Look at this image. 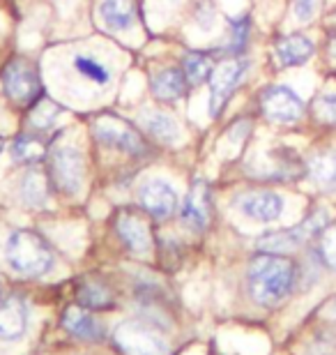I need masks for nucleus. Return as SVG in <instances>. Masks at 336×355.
<instances>
[{"instance_id": "obj_34", "label": "nucleus", "mask_w": 336, "mask_h": 355, "mask_svg": "<svg viewBox=\"0 0 336 355\" xmlns=\"http://www.w3.org/2000/svg\"><path fill=\"white\" fill-rule=\"evenodd\" d=\"M3 148H5V139L0 137V153H3Z\"/></svg>"}, {"instance_id": "obj_1", "label": "nucleus", "mask_w": 336, "mask_h": 355, "mask_svg": "<svg viewBox=\"0 0 336 355\" xmlns=\"http://www.w3.org/2000/svg\"><path fill=\"white\" fill-rule=\"evenodd\" d=\"M297 282V266L283 254H256L247 270L249 295L260 307H274L292 293Z\"/></svg>"}, {"instance_id": "obj_19", "label": "nucleus", "mask_w": 336, "mask_h": 355, "mask_svg": "<svg viewBox=\"0 0 336 355\" xmlns=\"http://www.w3.org/2000/svg\"><path fill=\"white\" fill-rule=\"evenodd\" d=\"M71 69H74V74L81 76L85 83L99 86V88L109 86V81L113 76L109 62H104L95 53H76L74 58H71Z\"/></svg>"}, {"instance_id": "obj_33", "label": "nucleus", "mask_w": 336, "mask_h": 355, "mask_svg": "<svg viewBox=\"0 0 336 355\" xmlns=\"http://www.w3.org/2000/svg\"><path fill=\"white\" fill-rule=\"evenodd\" d=\"M330 316H332V318H336V297L330 302Z\"/></svg>"}, {"instance_id": "obj_5", "label": "nucleus", "mask_w": 336, "mask_h": 355, "mask_svg": "<svg viewBox=\"0 0 336 355\" xmlns=\"http://www.w3.org/2000/svg\"><path fill=\"white\" fill-rule=\"evenodd\" d=\"M116 344L125 355H168L166 339L143 321H125L118 325Z\"/></svg>"}, {"instance_id": "obj_8", "label": "nucleus", "mask_w": 336, "mask_h": 355, "mask_svg": "<svg viewBox=\"0 0 336 355\" xmlns=\"http://www.w3.org/2000/svg\"><path fill=\"white\" fill-rule=\"evenodd\" d=\"M260 111L274 125H295L304 118L306 106L288 86H267L260 92Z\"/></svg>"}, {"instance_id": "obj_36", "label": "nucleus", "mask_w": 336, "mask_h": 355, "mask_svg": "<svg viewBox=\"0 0 336 355\" xmlns=\"http://www.w3.org/2000/svg\"><path fill=\"white\" fill-rule=\"evenodd\" d=\"M334 19H336V12H334Z\"/></svg>"}, {"instance_id": "obj_7", "label": "nucleus", "mask_w": 336, "mask_h": 355, "mask_svg": "<svg viewBox=\"0 0 336 355\" xmlns=\"http://www.w3.org/2000/svg\"><path fill=\"white\" fill-rule=\"evenodd\" d=\"M249 72V60L242 58V55H235V58H228L221 62L219 67H214L212 72V83H210V113L212 118H217L224 106L228 104V99L235 95V90L240 88L242 79Z\"/></svg>"}, {"instance_id": "obj_14", "label": "nucleus", "mask_w": 336, "mask_h": 355, "mask_svg": "<svg viewBox=\"0 0 336 355\" xmlns=\"http://www.w3.org/2000/svg\"><path fill=\"white\" fill-rule=\"evenodd\" d=\"M313 53H316V46L313 42L306 37V35L292 33V35H283L274 42V58L278 62V67H299L306 65Z\"/></svg>"}, {"instance_id": "obj_10", "label": "nucleus", "mask_w": 336, "mask_h": 355, "mask_svg": "<svg viewBox=\"0 0 336 355\" xmlns=\"http://www.w3.org/2000/svg\"><path fill=\"white\" fill-rule=\"evenodd\" d=\"M182 224L189 231L203 233L212 222V194H210V184L203 178H196L189 187V194L184 198L182 210H180Z\"/></svg>"}, {"instance_id": "obj_2", "label": "nucleus", "mask_w": 336, "mask_h": 355, "mask_svg": "<svg viewBox=\"0 0 336 355\" xmlns=\"http://www.w3.org/2000/svg\"><path fill=\"white\" fill-rule=\"evenodd\" d=\"M5 259L14 272L24 277H42L53 266V250L39 233L14 231L5 245Z\"/></svg>"}, {"instance_id": "obj_16", "label": "nucleus", "mask_w": 336, "mask_h": 355, "mask_svg": "<svg viewBox=\"0 0 336 355\" xmlns=\"http://www.w3.org/2000/svg\"><path fill=\"white\" fill-rule=\"evenodd\" d=\"M99 17L109 31L123 33L130 31L139 19V5L136 0H102L99 3Z\"/></svg>"}, {"instance_id": "obj_4", "label": "nucleus", "mask_w": 336, "mask_h": 355, "mask_svg": "<svg viewBox=\"0 0 336 355\" xmlns=\"http://www.w3.org/2000/svg\"><path fill=\"white\" fill-rule=\"evenodd\" d=\"M327 224H330L327 210L325 208H318V210H313L302 224L292 226V229H285V231L265 233L263 238H258V243H256V245H258L260 252L285 254V252H292V250H297V247L306 245L311 238L320 236V233L325 231Z\"/></svg>"}, {"instance_id": "obj_31", "label": "nucleus", "mask_w": 336, "mask_h": 355, "mask_svg": "<svg viewBox=\"0 0 336 355\" xmlns=\"http://www.w3.org/2000/svg\"><path fill=\"white\" fill-rule=\"evenodd\" d=\"M214 19H217V12H214L212 0H201L196 7V24L207 31V28L214 26Z\"/></svg>"}, {"instance_id": "obj_23", "label": "nucleus", "mask_w": 336, "mask_h": 355, "mask_svg": "<svg viewBox=\"0 0 336 355\" xmlns=\"http://www.w3.org/2000/svg\"><path fill=\"white\" fill-rule=\"evenodd\" d=\"M113 293L106 284L92 279V282H85L81 284L78 288V304L85 309H92V311H99V309H111L113 307Z\"/></svg>"}, {"instance_id": "obj_30", "label": "nucleus", "mask_w": 336, "mask_h": 355, "mask_svg": "<svg viewBox=\"0 0 336 355\" xmlns=\"http://www.w3.org/2000/svg\"><path fill=\"white\" fill-rule=\"evenodd\" d=\"M316 10H318V0H292V14L302 24L316 17Z\"/></svg>"}, {"instance_id": "obj_17", "label": "nucleus", "mask_w": 336, "mask_h": 355, "mask_svg": "<svg viewBox=\"0 0 336 355\" xmlns=\"http://www.w3.org/2000/svg\"><path fill=\"white\" fill-rule=\"evenodd\" d=\"M306 173L325 191H336V148L313 153L306 162Z\"/></svg>"}, {"instance_id": "obj_32", "label": "nucleus", "mask_w": 336, "mask_h": 355, "mask_svg": "<svg viewBox=\"0 0 336 355\" xmlns=\"http://www.w3.org/2000/svg\"><path fill=\"white\" fill-rule=\"evenodd\" d=\"M327 51H330V55L336 60V31L330 33V40H327Z\"/></svg>"}, {"instance_id": "obj_18", "label": "nucleus", "mask_w": 336, "mask_h": 355, "mask_svg": "<svg viewBox=\"0 0 336 355\" xmlns=\"http://www.w3.org/2000/svg\"><path fill=\"white\" fill-rule=\"evenodd\" d=\"M62 328H65L69 335H74L78 339H92V342H97V339H102V328H99V323L95 321V316L90 314V309L81 307V304H71V307L65 309V314H62Z\"/></svg>"}, {"instance_id": "obj_11", "label": "nucleus", "mask_w": 336, "mask_h": 355, "mask_svg": "<svg viewBox=\"0 0 336 355\" xmlns=\"http://www.w3.org/2000/svg\"><path fill=\"white\" fill-rule=\"evenodd\" d=\"M141 208L154 219H168L177 210V191L166 180L154 178L139 189Z\"/></svg>"}, {"instance_id": "obj_6", "label": "nucleus", "mask_w": 336, "mask_h": 355, "mask_svg": "<svg viewBox=\"0 0 336 355\" xmlns=\"http://www.w3.org/2000/svg\"><path fill=\"white\" fill-rule=\"evenodd\" d=\"M48 171H51V180L62 194L74 196L83 187L85 178V162L83 155L74 146H58L51 153V162H48Z\"/></svg>"}, {"instance_id": "obj_28", "label": "nucleus", "mask_w": 336, "mask_h": 355, "mask_svg": "<svg viewBox=\"0 0 336 355\" xmlns=\"http://www.w3.org/2000/svg\"><path fill=\"white\" fill-rule=\"evenodd\" d=\"M311 111H313V118H316L320 125L336 127V90L318 95L313 99Z\"/></svg>"}, {"instance_id": "obj_12", "label": "nucleus", "mask_w": 336, "mask_h": 355, "mask_svg": "<svg viewBox=\"0 0 336 355\" xmlns=\"http://www.w3.org/2000/svg\"><path fill=\"white\" fill-rule=\"evenodd\" d=\"M116 231L125 247L134 254H148L152 250V233L145 217H141L134 210H123L116 217Z\"/></svg>"}, {"instance_id": "obj_13", "label": "nucleus", "mask_w": 336, "mask_h": 355, "mask_svg": "<svg viewBox=\"0 0 336 355\" xmlns=\"http://www.w3.org/2000/svg\"><path fill=\"white\" fill-rule=\"evenodd\" d=\"M238 208L245 217L254 219V222H276L283 212V198L276 191H249V194L238 198Z\"/></svg>"}, {"instance_id": "obj_26", "label": "nucleus", "mask_w": 336, "mask_h": 355, "mask_svg": "<svg viewBox=\"0 0 336 355\" xmlns=\"http://www.w3.org/2000/svg\"><path fill=\"white\" fill-rule=\"evenodd\" d=\"M249 35H251V19L238 17L231 19V31H228V42H226V51L231 55H242L249 44Z\"/></svg>"}, {"instance_id": "obj_24", "label": "nucleus", "mask_w": 336, "mask_h": 355, "mask_svg": "<svg viewBox=\"0 0 336 355\" xmlns=\"http://www.w3.org/2000/svg\"><path fill=\"white\" fill-rule=\"evenodd\" d=\"M182 72L187 76L189 83H203L212 76L214 72V65H212V58L203 51H189L184 53L182 58Z\"/></svg>"}, {"instance_id": "obj_22", "label": "nucleus", "mask_w": 336, "mask_h": 355, "mask_svg": "<svg viewBox=\"0 0 336 355\" xmlns=\"http://www.w3.org/2000/svg\"><path fill=\"white\" fill-rule=\"evenodd\" d=\"M21 198H24V203L30 205V208H42V205H46V201H48L46 175L37 171V168L28 171L24 175V180H21Z\"/></svg>"}, {"instance_id": "obj_3", "label": "nucleus", "mask_w": 336, "mask_h": 355, "mask_svg": "<svg viewBox=\"0 0 336 355\" xmlns=\"http://www.w3.org/2000/svg\"><path fill=\"white\" fill-rule=\"evenodd\" d=\"M0 83H3L5 97L14 106L30 109V106H35V102H39L42 95L39 74L35 72V67L26 58H14L7 62L3 74H0Z\"/></svg>"}, {"instance_id": "obj_35", "label": "nucleus", "mask_w": 336, "mask_h": 355, "mask_svg": "<svg viewBox=\"0 0 336 355\" xmlns=\"http://www.w3.org/2000/svg\"><path fill=\"white\" fill-rule=\"evenodd\" d=\"M0 291H3V284H0Z\"/></svg>"}, {"instance_id": "obj_27", "label": "nucleus", "mask_w": 336, "mask_h": 355, "mask_svg": "<svg viewBox=\"0 0 336 355\" xmlns=\"http://www.w3.org/2000/svg\"><path fill=\"white\" fill-rule=\"evenodd\" d=\"M62 109L51 99H39L35 102L33 106V113H30V125L35 130H51L55 125V120L60 118Z\"/></svg>"}, {"instance_id": "obj_20", "label": "nucleus", "mask_w": 336, "mask_h": 355, "mask_svg": "<svg viewBox=\"0 0 336 355\" xmlns=\"http://www.w3.org/2000/svg\"><path fill=\"white\" fill-rule=\"evenodd\" d=\"M139 123L143 125L150 137L161 141V144H177L180 141V127H177L175 118L163 111H143Z\"/></svg>"}, {"instance_id": "obj_9", "label": "nucleus", "mask_w": 336, "mask_h": 355, "mask_svg": "<svg viewBox=\"0 0 336 355\" xmlns=\"http://www.w3.org/2000/svg\"><path fill=\"white\" fill-rule=\"evenodd\" d=\"M92 132H95V139L99 144L106 148H113V150H120L127 155L145 153V141H143L139 130L118 116L99 118L95 127H92Z\"/></svg>"}, {"instance_id": "obj_29", "label": "nucleus", "mask_w": 336, "mask_h": 355, "mask_svg": "<svg viewBox=\"0 0 336 355\" xmlns=\"http://www.w3.org/2000/svg\"><path fill=\"white\" fill-rule=\"evenodd\" d=\"M318 257L320 261L336 272V224H327L318 240Z\"/></svg>"}, {"instance_id": "obj_21", "label": "nucleus", "mask_w": 336, "mask_h": 355, "mask_svg": "<svg viewBox=\"0 0 336 355\" xmlns=\"http://www.w3.org/2000/svg\"><path fill=\"white\" fill-rule=\"evenodd\" d=\"M150 86H152V95L159 99V102H175V99H180L184 95L187 76H184L182 69L166 67L152 76Z\"/></svg>"}, {"instance_id": "obj_15", "label": "nucleus", "mask_w": 336, "mask_h": 355, "mask_svg": "<svg viewBox=\"0 0 336 355\" xmlns=\"http://www.w3.org/2000/svg\"><path fill=\"white\" fill-rule=\"evenodd\" d=\"M28 328V307L24 297L10 295L0 302V339L14 342Z\"/></svg>"}, {"instance_id": "obj_25", "label": "nucleus", "mask_w": 336, "mask_h": 355, "mask_svg": "<svg viewBox=\"0 0 336 355\" xmlns=\"http://www.w3.org/2000/svg\"><path fill=\"white\" fill-rule=\"evenodd\" d=\"M12 159L19 162V164H35L44 157L46 148L37 137H30V134H21V137L14 139L12 144Z\"/></svg>"}]
</instances>
